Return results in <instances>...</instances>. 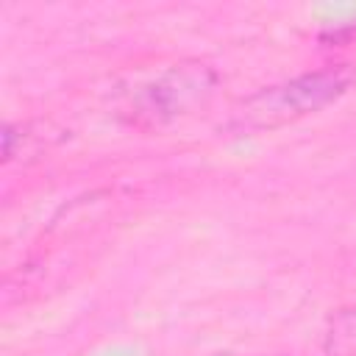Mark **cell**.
<instances>
[{"label":"cell","mask_w":356,"mask_h":356,"mask_svg":"<svg viewBox=\"0 0 356 356\" xmlns=\"http://www.w3.org/2000/svg\"><path fill=\"white\" fill-rule=\"evenodd\" d=\"M350 81H353V72L348 67H331V70L295 78L281 86L261 89L234 111L228 128L236 134H253V131H270V128L286 125L337 100L350 86Z\"/></svg>","instance_id":"obj_1"},{"label":"cell","mask_w":356,"mask_h":356,"mask_svg":"<svg viewBox=\"0 0 356 356\" xmlns=\"http://www.w3.org/2000/svg\"><path fill=\"white\" fill-rule=\"evenodd\" d=\"M214 83L217 75L206 64H175L142 92L136 114L147 117L150 122L172 120L195 106H203L214 92Z\"/></svg>","instance_id":"obj_2"},{"label":"cell","mask_w":356,"mask_h":356,"mask_svg":"<svg viewBox=\"0 0 356 356\" xmlns=\"http://www.w3.org/2000/svg\"><path fill=\"white\" fill-rule=\"evenodd\" d=\"M325 350L331 356H356V309H339L328 317Z\"/></svg>","instance_id":"obj_3"}]
</instances>
